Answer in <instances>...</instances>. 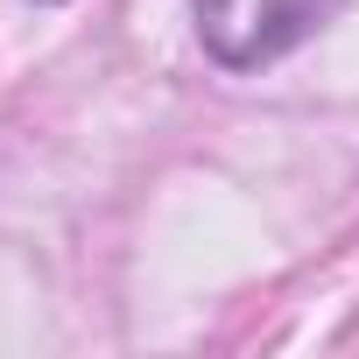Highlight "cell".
Masks as SVG:
<instances>
[{
	"instance_id": "obj_1",
	"label": "cell",
	"mask_w": 359,
	"mask_h": 359,
	"mask_svg": "<svg viewBox=\"0 0 359 359\" xmlns=\"http://www.w3.org/2000/svg\"><path fill=\"white\" fill-rule=\"evenodd\" d=\"M338 0H191V22L212 64L226 71H261L289 57L310 29L331 22Z\"/></svg>"
}]
</instances>
